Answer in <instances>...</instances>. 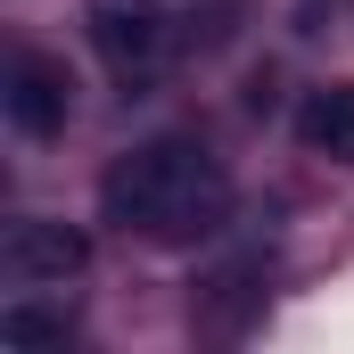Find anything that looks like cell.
Segmentation results:
<instances>
[{"mask_svg": "<svg viewBox=\"0 0 354 354\" xmlns=\"http://www.w3.org/2000/svg\"><path fill=\"white\" fill-rule=\"evenodd\" d=\"M107 223L149 231V239H198L231 214V174L198 149V140H140L132 157H115L99 181Z\"/></svg>", "mask_w": 354, "mask_h": 354, "instance_id": "1", "label": "cell"}, {"mask_svg": "<svg viewBox=\"0 0 354 354\" xmlns=\"http://www.w3.org/2000/svg\"><path fill=\"white\" fill-rule=\"evenodd\" d=\"M0 107H8V124L25 132V140H50V132H66V107H75V83H66V66L58 58H8V91H0Z\"/></svg>", "mask_w": 354, "mask_h": 354, "instance_id": "2", "label": "cell"}, {"mask_svg": "<svg viewBox=\"0 0 354 354\" xmlns=\"http://www.w3.org/2000/svg\"><path fill=\"white\" fill-rule=\"evenodd\" d=\"M0 264L17 272V280H75L91 264V239L75 223H17L8 248H0Z\"/></svg>", "mask_w": 354, "mask_h": 354, "instance_id": "3", "label": "cell"}, {"mask_svg": "<svg viewBox=\"0 0 354 354\" xmlns=\"http://www.w3.org/2000/svg\"><path fill=\"white\" fill-rule=\"evenodd\" d=\"M91 33H99V50H107L115 75H149V66L165 58V17H157V8H124V0H115V8H99Z\"/></svg>", "mask_w": 354, "mask_h": 354, "instance_id": "4", "label": "cell"}, {"mask_svg": "<svg viewBox=\"0 0 354 354\" xmlns=\"http://www.w3.org/2000/svg\"><path fill=\"white\" fill-rule=\"evenodd\" d=\"M297 140L330 165H354V83H330L297 107Z\"/></svg>", "mask_w": 354, "mask_h": 354, "instance_id": "5", "label": "cell"}, {"mask_svg": "<svg viewBox=\"0 0 354 354\" xmlns=\"http://www.w3.org/2000/svg\"><path fill=\"white\" fill-rule=\"evenodd\" d=\"M0 346H8V354H50V346H66V313L8 305V313H0Z\"/></svg>", "mask_w": 354, "mask_h": 354, "instance_id": "6", "label": "cell"}]
</instances>
